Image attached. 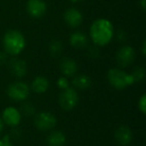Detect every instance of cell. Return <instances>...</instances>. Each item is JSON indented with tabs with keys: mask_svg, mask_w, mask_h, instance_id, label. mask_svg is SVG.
<instances>
[{
	"mask_svg": "<svg viewBox=\"0 0 146 146\" xmlns=\"http://www.w3.org/2000/svg\"><path fill=\"white\" fill-rule=\"evenodd\" d=\"M114 28L109 20L100 18L95 20L90 27V37L95 45L105 46L113 38Z\"/></svg>",
	"mask_w": 146,
	"mask_h": 146,
	"instance_id": "obj_1",
	"label": "cell"
},
{
	"mask_svg": "<svg viewBox=\"0 0 146 146\" xmlns=\"http://www.w3.org/2000/svg\"><path fill=\"white\" fill-rule=\"evenodd\" d=\"M3 46L8 54L18 55L26 46V41L23 34L18 30H9L3 36Z\"/></svg>",
	"mask_w": 146,
	"mask_h": 146,
	"instance_id": "obj_2",
	"label": "cell"
},
{
	"mask_svg": "<svg viewBox=\"0 0 146 146\" xmlns=\"http://www.w3.org/2000/svg\"><path fill=\"white\" fill-rule=\"evenodd\" d=\"M107 79L112 87L119 90L134 84V80L131 74H128L125 71L118 68H112L108 71Z\"/></svg>",
	"mask_w": 146,
	"mask_h": 146,
	"instance_id": "obj_3",
	"label": "cell"
},
{
	"mask_svg": "<svg viewBox=\"0 0 146 146\" xmlns=\"http://www.w3.org/2000/svg\"><path fill=\"white\" fill-rule=\"evenodd\" d=\"M79 100V96L74 88H66L63 89L61 94L59 95V105L64 110H71L75 107Z\"/></svg>",
	"mask_w": 146,
	"mask_h": 146,
	"instance_id": "obj_4",
	"label": "cell"
},
{
	"mask_svg": "<svg viewBox=\"0 0 146 146\" xmlns=\"http://www.w3.org/2000/svg\"><path fill=\"white\" fill-rule=\"evenodd\" d=\"M29 86L25 82L19 81L10 84L7 88V95L14 101H23L29 96Z\"/></svg>",
	"mask_w": 146,
	"mask_h": 146,
	"instance_id": "obj_5",
	"label": "cell"
},
{
	"mask_svg": "<svg viewBox=\"0 0 146 146\" xmlns=\"http://www.w3.org/2000/svg\"><path fill=\"white\" fill-rule=\"evenodd\" d=\"M56 122L57 120L54 114L47 111L38 113L34 119L35 126L42 131H46V130H50L54 128L55 125H56Z\"/></svg>",
	"mask_w": 146,
	"mask_h": 146,
	"instance_id": "obj_6",
	"label": "cell"
},
{
	"mask_svg": "<svg viewBox=\"0 0 146 146\" xmlns=\"http://www.w3.org/2000/svg\"><path fill=\"white\" fill-rule=\"evenodd\" d=\"M118 64L121 67H127L131 64L135 59V50L131 46H123L118 50L116 55Z\"/></svg>",
	"mask_w": 146,
	"mask_h": 146,
	"instance_id": "obj_7",
	"label": "cell"
},
{
	"mask_svg": "<svg viewBox=\"0 0 146 146\" xmlns=\"http://www.w3.org/2000/svg\"><path fill=\"white\" fill-rule=\"evenodd\" d=\"M28 14L33 18H40L46 12L47 6L43 0H28L26 5Z\"/></svg>",
	"mask_w": 146,
	"mask_h": 146,
	"instance_id": "obj_8",
	"label": "cell"
},
{
	"mask_svg": "<svg viewBox=\"0 0 146 146\" xmlns=\"http://www.w3.org/2000/svg\"><path fill=\"white\" fill-rule=\"evenodd\" d=\"M3 122L11 127L18 126L21 121V113L15 107H6L2 113Z\"/></svg>",
	"mask_w": 146,
	"mask_h": 146,
	"instance_id": "obj_9",
	"label": "cell"
},
{
	"mask_svg": "<svg viewBox=\"0 0 146 146\" xmlns=\"http://www.w3.org/2000/svg\"><path fill=\"white\" fill-rule=\"evenodd\" d=\"M114 138L119 145L127 146L131 143L132 139H133V134L129 127L120 126L116 129L115 133H114Z\"/></svg>",
	"mask_w": 146,
	"mask_h": 146,
	"instance_id": "obj_10",
	"label": "cell"
},
{
	"mask_svg": "<svg viewBox=\"0 0 146 146\" xmlns=\"http://www.w3.org/2000/svg\"><path fill=\"white\" fill-rule=\"evenodd\" d=\"M64 20L72 28H75L81 25L83 21L82 13L75 8H69L64 13Z\"/></svg>",
	"mask_w": 146,
	"mask_h": 146,
	"instance_id": "obj_11",
	"label": "cell"
},
{
	"mask_svg": "<svg viewBox=\"0 0 146 146\" xmlns=\"http://www.w3.org/2000/svg\"><path fill=\"white\" fill-rule=\"evenodd\" d=\"M9 70L15 77H23L27 72V64L22 59H11L9 62Z\"/></svg>",
	"mask_w": 146,
	"mask_h": 146,
	"instance_id": "obj_12",
	"label": "cell"
},
{
	"mask_svg": "<svg viewBox=\"0 0 146 146\" xmlns=\"http://www.w3.org/2000/svg\"><path fill=\"white\" fill-rule=\"evenodd\" d=\"M60 69L65 77H71L77 72V63L71 58H64L60 63Z\"/></svg>",
	"mask_w": 146,
	"mask_h": 146,
	"instance_id": "obj_13",
	"label": "cell"
},
{
	"mask_svg": "<svg viewBox=\"0 0 146 146\" xmlns=\"http://www.w3.org/2000/svg\"><path fill=\"white\" fill-rule=\"evenodd\" d=\"M66 143V136L61 131H53L47 136V146H63Z\"/></svg>",
	"mask_w": 146,
	"mask_h": 146,
	"instance_id": "obj_14",
	"label": "cell"
},
{
	"mask_svg": "<svg viewBox=\"0 0 146 146\" xmlns=\"http://www.w3.org/2000/svg\"><path fill=\"white\" fill-rule=\"evenodd\" d=\"M49 88V81L44 76H37L32 81V89L35 93H45Z\"/></svg>",
	"mask_w": 146,
	"mask_h": 146,
	"instance_id": "obj_15",
	"label": "cell"
},
{
	"mask_svg": "<svg viewBox=\"0 0 146 146\" xmlns=\"http://www.w3.org/2000/svg\"><path fill=\"white\" fill-rule=\"evenodd\" d=\"M88 39L84 33L82 32H74L70 36V44L75 48H83L87 45Z\"/></svg>",
	"mask_w": 146,
	"mask_h": 146,
	"instance_id": "obj_16",
	"label": "cell"
},
{
	"mask_svg": "<svg viewBox=\"0 0 146 146\" xmlns=\"http://www.w3.org/2000/svg\"><path fill=\"white\" fill-rule=\"evenodd\" d=\"M91 78L86 74H80L73 78L72 84L79 89H87L91 86Z\"/></svg>",
	"mask_w": 146,
	"mask_h": 146,
	"instance_id": "obj_17",
	"label": "cell"
},
{
	"mask_svg": "<svg viewBox=\"0 0 146 146\" xmlns=\"http://www.w3.org/2000/svg\"><path fill=\"white\" fill-rule=\"evenodd\" d=\"M131 76L134 80V83L135 82H140L145 77V70H144L143 67H136L133 70V72H132Z\"/></svg>",
	"mask_w": 146,
	"mask_h": 146,
	"instance_id": "obj_18",
	"label": "cell"
},
{
	"mask_svg": "<svg viewBox=\"0 0 146 146\" xmlns=\"http://www.w3.org/2000/svg\"><path fill=\"white\" fill-rule=\"evenodd\" d=\"M49 51L53 56H57L61 53L62 51V44L60 41L58 40H53L49 45Z\"/></svg>",
	"mask_w": 146,
	"mask_h": 146,
	"instance_id": "obj_19",
	"label": "cell"
},
{
	"mask_svg": "<svg viewBox=\"0 0 146 146\" xmlns=\"http://www.w3.org/2000/svg\"><path fill=\"white\" fill-rule=\"evenodd\" d=\"M22 113L26 116H32L35 113V108L32 104L30 103H25L22 106Z\"/></svg>",
	"mask_w": 146,
	"mask_h": 146,
	"instance_id": "obj_20",
	"label": "cell"
},
{
	"mask_svg": "<svg viewBox=\"0 0 146 146\" xmlns=\"http://www.w3.org/2000/svg\"><path fill=\"white\" fill-rule=\"evenodd\" d=\"M138 109L141 111L142 114L146 113V95L143 94V95L140 97L139 101H138Z\"/></svg>",
	"mask_w": 146,
	"mask_h": 146,
	"instance_id": "obj_21",
	"label": "cell"
},
{
	"mask_svg": "<svg viewBox=\"0 0 146 146\" xmlns=\"http://www.w3.org/2000/svg\"><path fill=\"white\" fill-rule=\"evenodd\" d=\"M57 85H58L59 88H61V89H66V88H68L69 83H68L67 78L65 77V76L60 77L58 80H57Z\"/></svg>",
	"mask_w": 146,
	"mask_h": 146,
	"instance_id": "obj_22",
	"label": "cell"
},
{
	"mask_svg": "<svg viewBox=\"0 0 146 146\" xmlns=\"http://www.w3.org/2000/svg\"><path fill=\"white\" fill-rule=\"evenodd\" d=\"M9 138H10L9 135H5L4 137H3V139L0 140V146H12Z\"/></svg>",
	"mask_w": 146,
	"mask_h": 146,
	"instance_id": "obj_23",
	"label": "cell"
},
{
	"mask_svg": "<svg viewBox=\"0 0 146 146\" xmlns=\"http://www.w3.org/2000/svg\"><path fill=\"white\" fill-rule=\"evenodd\" d=\"M5 60H6V55H5L4 53L0 52V63H3Z\"/></svg>",
	"mask_w": 146,
	"mask_h": 146,
	"instance_id": "obj_24",
	"label": "cell"
},
{
	"mask_svg": "<svg viewBox=\"0 0 146 146\" xmlns=\"http://www.w3.org/2000/svg\"><path fill=\"white\" fill-rule=\"evenodd\" d=\"M142 54L145 56L146 54V42L145 41H143V44H142Z\"/></svg>",
	"mask_w": 146,
	"mask_h": 146,
	"instance_id": "obj_25",
	"label": "cell"
},
{
	"mask_svg": "<svg viewBox=\"0 0 146 146\" xmlns=\"http://www.w3.org/2000/svg\"><path fill=\"white\" fill-rule=\"evenodd\" d=\"M140 4H141L142 9H143V10H145V7H146V5H145V0H140Z\"/></svg>",
	"mask_w": 146,
	"mask_h": 146,
	"instance_id": "obj_26",
	"label": "cell"
},
{
	"mask_svg": "<svg viewBox=\"0 0 146 146\" xmlns=\"http://www.w3.org/2000/svg\"><path fill=\"white\" fill-rule=\"evenodd\" d=\"M3 127H4V125H3V120L0 118V133L2 132V130H3Z\"/></svg>",
	"mask_w": 146,
	"mask_h": 146,
	"instance_id": "obj_27",
	"label": "cell"
},
{
	"mask_svg": "<svg viewBox=\"0 0 146 146\" xmlns=\"http://www.w3.org/2000/svg\"><path fill=\"white\" fill-rule=\"evenodd\" d=\"M69 1H71V2L76 3V2H79V1H81V0H69Z\"/></svg>",
	"mask_w": 146,
	"mask_h": 146,
	"instance_id": "obj_28",
	"label": "cell"
}]
</instances>
